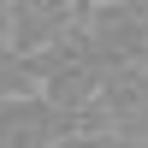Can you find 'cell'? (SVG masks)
Masks as SVG:
<instances>
[{
  "label": "cell",
  "mask_w": 148,
  "mask_h": 148,
  "mask_svg": "<svg viewBox=\"0 0 148 148\" xmlns=\"http://www.w3.org/2000/svg\"><path fill=\"white\" fill-rule=\"evenodd\" d=\"M83 47L101 71H148V0L83 6Z\"/></svg>",
  "instance_id": "cell-1"
},
{
  "label": "cell",
  "mask_w": 148,
  "mask_h": 148,
  "mask_svg": "<svg viewBox=\"0 0 148 148\" xmlns=\"http://www.w3.org/2000/svg\"><path fill=\"white\" fill-rule=\"evenodd\" d=\"M71 130H101L95 119H71L59 107H47L42 95H12L0 101V148H59Z\"/></svg>",
  "instance_id": "cell-2"
},
{
  "label": "cell",
  "mask_w": 148,
  "mask_h": 148,
  "mask_svg": "<svg viewBox=\"0 0 148 148\" xmlns=\"http://www.w3.org/2000/svg\"><path fill=\"white\" fill-rule=\"evenodd\" d=\"M95 125L125 148H148V71H107L95 95Z\"/></svg>",
  "instance_id": "cell-3"
},
{
  "label": "cell",
  "mask_w": 148,
  "mask_h": 148,
  "mask_svg": "<svg viewBox=\"0 0 148 148\" xmlns=\"http://www.w3.org/2000/svg\"><path fill=\"white\" fill-rule=\"evenodd\" d=\"M59 148H125V142H119V136H107V130H71Z\"/></svg>",
  "instance_id": "cell-4"
}]
</instances>
